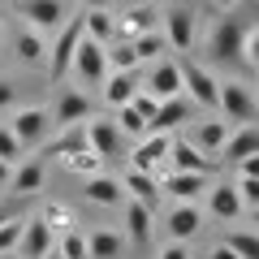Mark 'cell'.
Returning <instances> with one entry per match:
<instances>
[{
	"instance_id": "52a82bcc",
	"label": "cell",
	"mask_w": 259,
	"mask_h": 259,
	"mask_svg": "<svg viewBox=\"0 0 259 259\" xmlns=\"http://www.w3.org/2000/svg\"><path fill=\"white\" fill-rule=\"evenodd\" d=\"M246 26H250V22H242V18H221V22H216V30H212V56H216V61H242Z\"/></svg>"
},
{
	"instance_id": "4316f807",
	"label": "cell",
	"mask_w": 259,
	"mask_h": 259,
	"mask_svg": "<svg viewBox=\"0 0 259 259\" xmlns=\"http://www.w3.org/2000/svg\"><path fill=\"white\" fill-rule=\"evenodd\" d=\"M78 147H87V125H82V121H74V125H56V139L48 143V156L65 160L69 151H78Z\"/></svg>"
},
{
	"instance_id": "2e32d148",
	"label": "cell",
	"mask_w": 259,
	"mask_h": 259,
	"mask_svg": "<svg viewBox=\"0 0 259 259\" xmlns=\"http://www.w3.org/2000/svg\"><path fill=\"white\" fill-rule=\"evenodd\" d=\"M52 117V130L56 125H74V121H87L91 117V100H87L82 91H74V87H65L61 95H56V108L48 112Z\"/></svg>"
},
{
	"instance_id": "f35d334b",
	"label": "cell",
	"mask_w": 259,
	"mask_h": 259,
	"mask_svg": "<svg viewBox=\"0 0 259 259\" xmlns=\"http://www.w3.org/2000/svg\"><path fill=\"white\" fill-rule=\"evenodd\" d=\"M18 238H22V221L18 216H5L0 221V250H18Z\"/></svg>"
},
{
	"instance_id": "7bdbcfd3",
	"label": "cell",
	"mask_w": 259,
	"mask_h": 259,
	"mask_svg": "<svg viewBox=\"0 0 259 259\" xmlns=\"http://www.w3.org/2000/svg\"><path fill=\"white\" fill-rule=\"evenodd\" d=\"M238 173L259 177V151H250V156H242V160H238Z\"/></svg>"
},
{
	"instance_id": "5b68a950",
	"label": "cell",
	"mask_w": 259,
	"mask_h": 259,
	"mask_svg": "<svg viewBox=\"0 0 259 259\" xmlns=\"http://www.w3.org/2000/svg\"><path fill=\"white\" fill-rule=\"evenodd\" d=\"M18 13L30 22V30H39V35H52V30L69 18L65 0H18Z\"/></svg>"
},
{
	"instance_id": "8d00e7d4",
	"label": "cell",
	"mask_w": 259,
	"mask_h": 259,
	"mask_svg": "<svg viewBox=\"0 0 259 259\" xmlns=\"http://www.w3.org/2000/svg\"><path fill=\"white\" fill-rule=\"evenodd\" d=\"M233 190H238V199H242V207H259V177H246V173H238V182H233Z\"/></svg>"
},
{
	"instance_id": "83f0119b",
	"label": "cell",
	"mask_w": 259,
	"mask_h": 259,
	"mask_svg": "<svg viewBox=\"0 0 259 259\" xmlns=\"http://www.w3.org/2000/svg\"><path fill=\"white\" fill-rule=\"evenodd\" d=\"M125 238L130 242H147L151 238V207L139 203V199L125 203Z\"/></svg>"
},
{
	"instance_id": "44dd1931",
	"label": "cell",
	"mask_w": 259,
	"mask_h": 259,
	"mask_svg": "<svg viewBox=\"0 0 259 259\" xmlns=\"http://www.w3.org/2000/svg\"><path fill=\"white\" fill-rule=\"evenodd\" d=\"M121 190H130V199H139V203H147L151 212L160 207V177L156 173H139V168H130L125 177H121Z\"/></svg>"
},
{
	"instance_id": "7c38bea8",
	"label": "cell",
	"mask_w": 259,
	"mask_h": 259,
	"mask_svg": "<svg viewBox=\"0 0 259 259\" xmlns=\"http://www.w3.org/2000/svg\"><path fill=\"white\" fill-rule=\"evenodd\" d=\"M143 91H151L156 100H173V95H182V69H177V61H151V74L143 78Z\"/></svg>"
},
{
	"instance_id": "ba28073f",
	"label": "cell",
	"mask_w": 259,
	"mask_h": 259,
	"mask_svg": "<svg viewBox=\"0 0 259 259\" xmlns=\"http://www.w3.org/2000/svg\"><path fill=\"white\" fill-rule=\"evenodd\" d=\"M13 134H18L22 147H35V143L48 139V130H52V117H48V108H39V104H30V108H18V117H13Z\"/></svg>"
},
{
	"instance_id": "8fae6325",
	"label": "cell",
	"mask_w": 259,
	"mask_h": 259,
	"mask_svg": "<svg viewBox=\"0 0 259 259\" xmlns=\"http://www.w3.org/2000/svg\"><path fill=\"white\" fill-rule=\"evenodd\" d=\"M190 108H194V104L186 100V95L160 100L156 112H151V121H147V134H173L177 125H186V121H190Z\"/></svg>"
},
{
	"instance_id": "74e56055",
	"label": "cell",
	"mask_w": 259,
	"mask_h": 259,
	"mask_svg": "<svg viewBox=\"0 0 259 259\" xmlns=\"http://www.w3.org/2000/svg\"><path fill=\"white\" fill-rule=\"evenodd\" d=\"M0 160H5V164H18L22 160V143H18V134H13L9 125H0Z\"/></svg>"
},
{
	"instance_id": "1f68e13d",
	"label": "cell",
	"mask_w": 259,
	"mask_h": 259,
	"mask_svg": "<svg viewBox=\"0 0 259 259\" xmlns=\"http://www.w3.org/2000/svg\"><path fill=\"white\" fill-rule=\"evenodd\" d=\"M65 168L78 173V177H91V173H100V168H104V156H100V151H91V147H78V151L65 156Z\"/></svg>"
},
{
	"instance_id": "e575fe53",
	"label": "cell",
	"mask_w": 259,
	"mask_h": 259,
	"mask_svg": "<svg viewBox=\"0 0 259 259\" xmlns=\"http://www.w3.org/2000/svg\"><path fill=\"white\" fill-rule=\"evenodd\" d=\"M130 44H134V52H139V65L143 61H160V56H164V35H156V30H147V35H134L130 39Z\"/></svg>"
},
{
	"instance_id": "ffe728a7",
	"label": "cell",
	"mask_w": 259,
	"mask_h": 259,
	"mask_svg": "<svg viewBox=\"0 0 259 259\" xmlns=\"http://www.w3.org/2000/svg\"><path fill=\"white\" fill-rule=\"evenodd\" d=\"M82 194H87V203H100V207H121V199H125L121 182L117 177H104V173L82 177Z\"/></svg>"
},
{
	"instance_id": "9c48e42d",
	"label": "cell",
	"mask_w": 259,
	"mask_h": 259,
	"mask_svg": "<svg viewBox=\"0 0 259 259\" xmlns=\"http://www.w3.org/2000/svg\"><path fill=\"white\" fill-rule=\"evenodd\" d=\"M164 164H168V168H177V173H212L216 160L207 156V151H199L190 139H173V143H168Z\"/></svg>"
},
{
	"instance_id": "f1b7e54d",
	"label": "cell",
	"mask_w": 259,
	"mask_h": 259,
	"mask_svg": "<svg viewBox=\"0 0 259 259\" xmlns=\"http://www.w3.org/2000/svg\"><path fill=\"white\" fill-rule=\"evenodd\" d=\"M13 52H18L22 65H44L48 61V44H44L39 30H22V35L13 39Z\"/></svg>"
},
{
	"instance_id": "ac0fdd59",
	"label": "cell",
	"mask_w": 259,
	"mask_h": 259,
	"mask_svg": "<svg viewBox=\"0 0 259 259\" xmlns=\"http://www.w3.org/2000/svg\"><path fill=\"white\" fill-rule=\"evenodd\" d=\"M164 44L173 52H190V44H194V13L190 9H168L164 13Z\"/></svg>"
},
{
	"instance_id": "c3c4849f",
	"label": "cell",
	"mask_w": 259,
	"mask_h": 259,
	"mask_svg": "<svg viewBox=\"0 0 259 259\" xmlns=\"http://www.w3.org/2000/svg\"><path fill=\"white\" fill-rule=\"evenodd\" d=\"M221 5H225V9H233V5H238V0H221Z\"/></svg>"
},
{
	"instance_id": "f546056e",
	"label": "cell",
	"mask_w": 259,
	"mask_h": 259,
	"mask_svg": "<svg viewBox=\"0 0 259 259\" xmlns=\"http://www.w3.org/2000/svg\"><path fill=\"white\" fill-rule=\"evenodd\" d=\"M82 30L91 39H100V44H112V39H117V18H112L108 9H87L82 13Z\"/></svg>"
},
{
	"instance_id": "277c9868",
	"label": "cell",
	"mask_w": 259,
	"mask_h": 259,
	"mask_svg": "<svg viewBox=\"0 0 259 259\" xmlns=\"http://www.w3.org/2000/svg\"><path fill=\"white\" fill-rule=\"evenodd\" d=\"M177 69H182V95H186V100L199 104V108H216V91H221V82L207 74L203 65H199V61H182Z\"/></svg>"
},
{
	"instance_id": "d6a6232c",
	"label": "cell",
	"mask_w": 259,
	"mask_h": 259,
	"mask_svg": "<svg viewBox=\"0 0 259 259\" xmlns=\"http://www.w3.org/2000/svg\"><path fill=\"white\" fill-rule=\"evenodd\" d=\"M104 56H108V69H139V52L130 39L121 44H104Z\"/></svg>"
},
{
	"instance_id": "bcb514c9",
	"label": "cell",
	"mask_w": 259,
	"mask_h": 259,
	"mask_svg": "<svg viewBox=\"0 0 259 259\" xmlns=\"http://www.w3.org/2000/svg\"><path fill=\"white\" fill-rule=\"evenodd\" d=\"M82 5H87V9H108L112 0H82Z\"/></svg>"
},
{
	"instance_id": "30bf717a",
	"label": "cell",
	"mask_w": 259,
	"mask_h": 259,
	"mask_svg": "<svg viewBox=\"0 0 259 259\" xmlns=\"http://www.w3.org/2000/svg\"><path fill=\"white\" fill-rule=\"evenodd\" d=\"M203 190H207V173H177V168H168L160 177V194H168L173 203H194Z\"/></svg>"
},
{
	"instance_id": "4dcf8cb0",
	"label": "cell",
	"mask_w": 259,
	"mask_h": 259,
	"mask_svg": "<svg viewBox=\"0 0 259 259\" xmlns=\"http://www.w3.org/2000/svg\"><path fill=\"white\" fill-rule=\"evenodd\" d=\"M117 130H121V139H143V134H147V117H143L139 108H134V104H121L117 108Z\"/></svg>"
},
{
	"instance_id": "9a60e30c",
	"label": "cell",
	"mask_w": 259,
	"mask_h": 259,
	"mask_svg": "<svg viewBox=\"0 0 259 259\" xmlns=\"http://www.w3.org/2000/svg\"><path fill=\"white\" fill-rule=\"evenodd\" d=\"M100 87H104V104H108V108H121V104L134 100V91L143 87V78L134 74V69H108Z\"/></svg>"
},
{
	"instance_id": "484cf974",
	"label": "cell",
	"mask_w": 259,
	"mask_h": 259,
	"mask_svg": "<svg viewBox=\"0 0 259 259\" xmlns=\"http://www.w3.org/2000/svg\"><path fill=\"white\" fill-rule=\"evenodd\" d=\"M207 212H212L216 221H238L246 207H242V199H238L233 186H216V190H207Z\"/></svg>"
},
{
	"instance_id": "603a6c76",
	"label": "cell",
	"mask_w": 259,
	"mask_h": 259,
	"mask_svg": "<svg viewBox=\"0 0 259 259\" xmlns=\"http://www.w3.org/2000/svg\"><path fill=\"white\" fill-rule=\"evenodd\" d=\"M156 5H134V9H125V18L117 22V35L121 39H134V35H147V30H156Z\"/></svg>"
},
{
	"instance_id": "e0dca14e",
	"label": "cell",
	"mask_w": 259,
	"mask_h": 259,
	"mask_svg": "<svg viewBox=\"0 0 259 259\" xmlns=\"http://www.w3.org/2000/svg\"><path fill=\"white\" fill-rule=\"evenodd\" d=\"M250 151H259V130H255V121L229 130V134H225V143L216 147V160H233V164H238V160L250 156Z\"/></svg>"
},
{
	"instance_id": "b9f144b4",
	"label": "cell",
	"mask_w": 259,
	"mask_h": 259,
	"mask_svg": "<svg viewBox=\"0 0 259 259\" xmlns=\"http://www.w3.org/2000/svg\"><path fill=\"white\" fill-rule=\"evenodd\" d=\"M13 104H18V87H13L9 78H0V112L13 108Z\"/></svg>"
},
{
	"instance_id": "7402d4cb",
	"label": "cell",
	"mask_w": 259,
	"mask_h": 259,
	"mask_svg": "<svg viewBox=\"0 0 259 259\" xmlns=\"http://www.w3.org/2000/svg\"><path fill=\"white\" fill-rule=\"evenodd\" d=\"M229 130H233V125H229L225 117H207V121H199V125H194V139H190V143L216 160V147L225 143V134H229Z\"/></svg>"
},
{
	"instance_id": "8992f818",
	"label": "cell",
	"mask_w": 259,
	"mask_h": 259,
	"mask_svg": "<svg viewBox=\"0 0 259 259\" xmlns=\"http://www.w3.org/2000/svg\"><path fill=\"white\" fill-rule=\"evenodd\" d=\"M82 125H87V147H91V151H100L104 160H117L121 156L125 139H121V130H117L112 117H87Z\"/></svg>"
},
{
	"instance_id": "ee69618b",
	"label": "cell",
	"mask_w": 259,
	"mask_h": 259,
	"mask_svg": "<svg viewBox=\"0 0 259 259\" xmlns=\"http://www.w3.org/2000/svg\"><path fill=\"white\" fill-rule=\"evenodd\" d=\"M207 259H238V255H233V250L225 246V242H216V246H212V255H207Z\"/></svg>"
},
{
	"instance_id": "60d3db41",
	"label": "cell",
	"mask_w": 259,
	"mask_h": 259,
	"mask_svg": "<svg viewBox=\"0 0 259 259\" xmlns=\"http://www.w3.org/2000/svg\"><path fill=\"white\" fill-rule=\"evenodd\" d=\"M156 259H190V246L186 242H168V246H160Z\"/></svg>"
},
{
	"instance_id": "cb8c5ba5",
	"label": "cell",
	"mask_w": 259,
	"mask_h": 259,
	"mask_svg": "<svg viewBox=\"0 0 259 259\" xmlns=\"http://www.w3.org/2000/svg\"><path fill=\"white\" fill-rule=\"evenodd\" d=\"M44 173H48V164H44L39 156L26 160V164L18 160V168L9 173V186H13L18 194H35V190H44Z\"/></svg>"
},
{
	"instance_id": "d4e9b609",
	"label": "cell",
	"mask_w": 259,
	"mask_h": 259,
	"mask_svg": "<svg viewBox=\"0 0 259 259\" xmlns=\"http://www.w3.org/2000/svg\"><path fill=\"white\" fill-rule=\"evenodd\" d=\"M121 250H125V233L117 229H95L87 238V259H121Z\"/></svg>"
},
{
	"instance_id": "ab89813d",
	"label": "cell",
	"mask_w": 259,
	"mask_h": 259,
	"mask_svg": "<svg viewBox=\"0 0 259 259\" xmlns=\"http://www.w3.org/2000/svg\"><path fill=\"white\" fill-rule=\"evenodd\" d=\"M44 221H48V229H69L74 216H69V207H65V203H48L44 207Z\"/></svg>"
},
{
	"instance_id": "f6af8a7d",
	"label": "cell",
	"mask_w": 259,
	"mask_h": 259,
	"mask_svg": "<svg viewBox=\"0 0 259 259\" xmlns=\"http://www.w3.org/2000/svg\"><path fill=\"white\" fill-rule=\"evenodd\" d=\"M9 173H13V164H5V160H0V186H9Z\"/></svg>"
},
{
	"instance_id": "681fc988",
	"label": "cell",
	"mask_w": 259,
	"mask_h": 259,
	"mask_svg": "<svg viewBox=\"0 0 259 259\" xmlns=\"http://www.w3.org/2000/svg\"><path fill=\"white\" fill-rule=\"evenodd\" d=\"M44 259H61V255H56V250H48V255H44Z\"/></svg>"
},
{
	"instance_id": "4fadbf2b",
	"label": "cell",
	"mask_w": 259,
	"mask_h": 259,
	"mask_svg": "<svg viewBox=\"0 0 259 259\" xmlns=\"http://www.w3.org/2000/svg\"><path fill=\"white\" fill-rule=\"evenodd\" d=\"M168 134H143L139 147L130 151V168H139V173H160V164H164L168 156Z\"/></svg>"
},
{
	"instance_id": "6da1fadb",
	"label": "cell",
	"mask_w": 259,
	"mask_h": 259,
	"mask_svg": "<svg viewBox=\"0 0 259 259\" xmlns=\"http://www.w3.org/2000/svg\"><path fill=\"white\" fill-rule=\"evenodd\" d=\"M216 108L225 112V121L229 125H246V121H255L259 117V104H255V95H250V87L246 82H221V91H216Z\"/></svg>"
},
{
	"instance_id": "3957f363",
	"label": "cell",
	"mask_w": 259,
	"mask_h": 259,
	"mask_svg": "<svg viewBox=\"0 0 259 259\" xmlns=\"http://www.w3.org/2000/svg\"><path fill=\"white\" fill-rule=\"evenodd\" d=\"M78 39H82V18H65L61 26L52 30V52H48V69H52L56 78H65V74H69V61H74Z\"/></svg>"
},
{
	"instance_id": "d6986e66",
	"label": "cell",
	"mask_w": 259,
	"mask_h": 259,
	"mask_svg": "<svg viewBox=\"0 0 259 259\" xmlns=\"http://www.w3.org/2000/svg\"><path fill=\"white\" fill-rule=\"evenodd\" d=\"M164 229H168V238H173V242H190L194 233L203 229V212H199V203H173Z\"/></svg>"
},
{
	"instance_id": "7dc6e473",
	"label": "cell",
	"mask_w": 259,
	"mask_h": 259,
	"mask_svg": "<svg viewBox=\"0 0 259 259\" xmlns=\"http://www.w3.org/2000/svg\"><path fill=\"white\" fill-rule=\"evenodd\" d=\"M0 259H22V255H18V250H0Z\"/></svg>"
},
{
	"instance_id": "f907efd6",
	"label": "cell",
	"mask_w": 259,
	"mask_h": 259,
	"mask_svg": "<svg viewBox=\"0 0 259 259\" xmlns=\"http://www.w3.org/2000/svg\"><path fill=\"white\" fill-rule=\"evenodd\" d=\"M5 216H9V212H5V207H0V221H5Z\"/></svg>"
},
{
	"instance_id": "5bb4252c",
	"label": "cell",
	"mask_w": 259,
	"mask_h": 259,
	"mask_svg": "<svg viewBox=\"0 0 259 259\" xmlns=\"http://www.w3.org/2000/svg\"><path fill=\"white\" fill-rule=\"evenodd\" d=\"M52 250V229L44 216H26L22 221V238H18V255L22 259H44Z\"/></svg>"
},
{
	"instance_id": "d590c367",
	"label": "cell",
	"mask_w": 259,
	"mask_h": 259,
	"mask_svg": "<svg viewBox=\"0 0 259 259\" xmlns=\"http://www.w3.org/2000/svg\"><path fill=\"white\" fill-rule=\"evenodd\" d=\"M56 255L61 259H87V238L78 229H61V242H56Z\"/></svg>"
},
{
	"instance_id": "836d02e7",
	"label": "cell",
	"mask_w": 259,
	"mask_h": 259,
	"mask_svg": "<svg viewBox=\"0 0 259 259\" xmlns=\"http://www.w3.org/2000/svg\"><path fill=\"white\" fill-rule=\"evenodd\" d=\"M225 246H229L238 259H259V238H255L250 229H233V233H225Z\"/></svg>"
},
{
	"instance_id": "7a4b0ae2",
	"label": "cell",
	"mask_w": 259,
	"mask_h": 259,
	"mask_svg": "<svg viewBox=\"0 0 259 259\" xmlns=\"http://www.w3.org/2000/svg\"><path fill=\"white\" fill-rule=\"evenodd\" d=\"M69 74H78L82 82H91V87H100V82H104V74H108V56H104V44H100V39H91L87 30H82V39H78V48H74Z\"/></svg>"
}]
</instances>
